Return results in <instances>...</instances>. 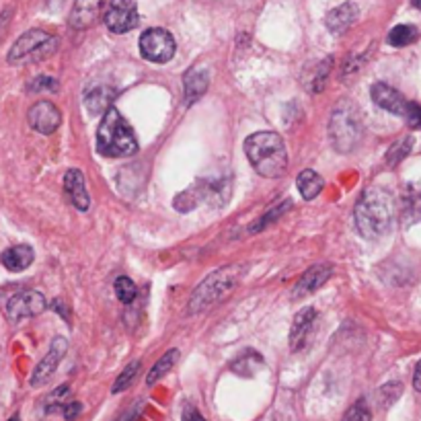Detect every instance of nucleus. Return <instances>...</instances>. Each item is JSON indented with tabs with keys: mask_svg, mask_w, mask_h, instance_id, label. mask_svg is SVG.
Masks as SVG:
<instances>
[{
	"mask_svg": "<svg viewBox=\"0 0 421 421\" xmlns=\"http://www.w3.org/2000/svg\"><path fill=\"white\" fill-rule=\"evenodd\" d=\"M356 228L364 239H380L393 222V199L387 191L374 187L362 193L356 204Z\"/></svg>",
	"mask_w": 421,
	"mask_h": 421,
	"instance_id": "obj_1",
	"label": "nucleus"
},
{
	"mask_svg": "<svg viewBox=\"0 0 421 421\" xmlns=\"http://www.w3.org/2000/svg\"><path fill=\"white\" fill-rule=\"evenodd\" d=\"M245 154L251 166L266 179H276L283 175L288 166V152L280 134L257 132L245 140Z\"/></svg>",
	"mask_w": 421,
	"mask_h": 421,
	"instance_id": "obj_2",
	"label": "nucleus"
},
{
	"mask_svg": "<svg viewBox=\"0 0 421 421\" xmlns=\"http://www.w3.org/2000/svg\"><path fill=\"white\" fill-rule=\"evenodd\" d=\"M97 150L109 158L132 156L138 150L134 130L114 107L103 114V122L97 130Z\"/></svg>",
	"mask_w": 421,
	"mask_h": 421,
	"instance_id": "obj_3",
	"label": "nucleus"
},
{
	"mask_svg": "<svg viewBox=\"0 0 421 421\" xmlns=\"http://www.w3.org/2000/svg\"><path fill=\"white\" fill-rule=\"evenodd\" d=\"M243 274H245L243 266H228V268H220L214 274H210L193 290L189 298V306H187L189 312H204L216 306L239 285Z\"/></svg>",
	"mask_w": 421,
	"mask_h": 421,
	"instance_id": "obj_4",
	"label": "nucleus"
},
{
	"mask_svg": "<svg viewBox=\"0 0 421 421\" xmlns=\"http://www.w3.org/2000/svg\"><path fill=\"white\" fill-rule=\"evenodd\" d=\"M58 47V37L41 31V29H31L23 33L12 50L8 52V62L10 64H25V62H39L43 58H50Z\"/></svg>",
	"mask_w": 421,
	"mask_h": 421,
	"instance_id": "obj_5",
	"label": "nucleus"
},
{
	"mask_svg": "<svg viewBox=\"0 0 421 421\" xmlns=\"http://www.w3.org/2000/svg\"><path fill=\"white\" fill-rule=\"evenodd\" d=\"M329 136H331L335 150L339 152H349L360 142V136H362L360 118H358V111L349 103H343L341 107L333 111L331 124H329Z\"/></svg>",
	"mask_w": 421,
	"mask_h": 421,
	"instance_id": "obj_6",
	"label": "nucleus"
},
{
	"mask_svg": "<svg viewBox=\"0 0 421 421\" xmlns=\"http://www.w3.org/2000/svg\"><path fill=\"white\" fill-rule=\"evenodd\" d=\"M175 39L166 29H148L140 37V52L148 62L164 64L175 56Z\"/></svg>",
	"mask_w": 421,
	"mask_h": 421,
	"instance_id": "obj_7",
	"label": "nucleus"
},
{
	"mask_svg": "<svg viewBox=\"0 0 421 421\" xmlns=\"http://www.w3.org/2000/svg\"><path fill=\"white\" fill-rule=\"evenodd\" d=\"M105 25L109 31L122 35L138 25V6L134 0H111L105 8Z\"/></svg>",
	"mask_w": 421,
	"mask_h": 421,
	"instance_id": "obj_8",
	"label": "nucleus"
},
{
	"mask_svg": "<svg viewBox=\"0 0 421 421\" xmlns=\"http://www.w3.org/2000/svg\"><path fill=\"white\" fill-rule=\"evenodd\" d=\"M43 310H45V298L35 290L12 294L6 302V314L12 323L27 319V316H37Z\"/></svg>",
	"mask_w": 421,
	"mask_h": 421,
	"instance_id": "obj_9",
	"label": "nucleus"
},
{
	"mask_svg": "<svg viewBox=\"0 0 421 421\" xmlns=\"http://www.w3.org/2000/svg\"><path fill=\"white\" fill-rule=\"evenodd\" d=\"M193 191V204L195 202H206L214 208H220L228 202L230 197V181L226 177L220 179H202L195 187H191Z\"/></svg>",
	"mask_w": 421,
	"mask_h": 421,
	"instance_id": "obj_10",
	"label": "nucleus"
},
{
	"mask_svg": "<svg viewBox=\"0 0 421 421\" xmlns=\"http://www.w3.org/2000/svg\"><path fill=\"white\" fill-rule=\"evenodd\" d=\"M29 126L39 134H54L62 124V114L52 101H39L29 109Z\"/></svg>",
	"mask_w": 421,
	"mask_h": 421,
	"instance_id": "obj_11",
	"label": "nucleus"
},
{
	"mask_svg": "<svg viewBox=\"0 0 421 421\" xmlns=\"http://www.w3.org/2000/svg\"><path fill=\"white\" fill-rule=\"evenodd\" d=\"M66 349H68L66 339L56 337V339L52 341L47 356H45V358H43V360L37 364V368L33 370V376H31V387H41V385H45V382L52 378V374L56 372V368H58L60 360H62V358H64V354H66Z\"/></svg>",
	"mask_w": 421,
	"mask_h": 421,
	"instance_id": "obj_12",
	"label": "nucleus"
},
{
	"mask_svg": "<svg viewBox=\"0 0 421 421\" xmlns=\"http://www.w3.org/2000/svg\"><path fill=\"white\" fill-rule=\"evenodd\" d=\"M370 95H372V101H374L378 107H382L385 111H389V114H393V116H401V118H403L405 107H407L409 101H407L397 89H393V87L387 85V83H376V85L372 87Z\"/></svg>",
	"mask_w": 421,
	"mask_h": 421,
	"instance_id": "obj_13",
	"label": "nucleus"
},
{
	"mask_svg": "<svg viewBox=\"0 0 421 421\" xmlns=\"http://www.w3.org/2000/svg\"><path fill=\"white\" fill-rule=\"evenodd\" d=\"M314 321H316V310L314 308H302L296 316H294V323H292V331H290V349L292 352H298L306 345L308 341V335L314 327Z\"/></svg>",
	"mask_w": 421,
	"mask_h": 421,
	"instance_id": "obj_14",
	"label": "nucleus"
},
{
	"mask_svg": "<svg viewBox=\"0 0 421 421\" xmlns=\"http://www.w3.org/2000/svg\"><path fill=\"white\" fill-rule=\"evenodd\" d=\"M183 87H185V103L193 105L208 91V87H210V72L204 66L189 68L185 72V76H183Z\"/></svg>",
	"mask_w": 421,
	"mask_h": 421,
	"instance_id": "obj_15",
	"label": "nucleus"
},
{
	"mask_svg": "<svg viewBox=\"0 0 421 421\" xmlns=\"http://www.w3.org/2000/svg\"><path fill=\"white\" fill-rule=\"evenodd\" d=\"M331 274H333V268H331V266H325V263L312 266L308 272L302 274V278L294 285L292 296H294V298H302V296H306V294L316 292L323 283H327V280L331 278Z\"/></svg>",
	"mask_w": 421,
	"mask_h": 421,
	"instance_id": "obj_16",
	"label": "nucleus"
},
{
	"mask_svg": "<svg viewBox=\"0 0 421 421\" xmlns=\"http://www.w3.org/2000/svg\"><path fill=\"white\" fill-rule=\"evenodd\" d=\"M64 189L66 195L70 197V202L74 204V208H78L80 212L89 210L91 206V197L87 193V185H85V175L78 169H70L64 175Z\"/></svg>",
	"mask_w": 421,
	"mask_h": 421,
	"instance_id": "obj_17",
	"label": "nucleus"
},
{
	"mask_svg": "<svg viewBox=\"0 0 421 421\" xmlns=\"http://www.w3.org/2000/svg\"><path fill=\"white\" fill-rule=\"evenodd\" d=\"M360 10L354 2H343L341 6L333 8L327 19H325V25L331 33H345L358 19Z\"/></svg>",
	"mask_w": 421,
	"mask_h": 421,
	"instance_id": "obj_18",
	"label": "nucleus"
},
{
	"mask_svg": "<svg viewBox=\"0 0 421 421\" xmlns=\"http://www.w3.org/2000/svg\"><path fill=\"white\" fill-rule=\"evenodd\" d=\"M35 259V253L29 245H14L10 249H6L0 257L2 266L8 270V272H23L27 270Z\"/></svg>",
	"mask_w": 421,
	"mask_h": 421,
	"instance_id": "obj_19",
	"label": "nucleus"
},
{
	"mask_svg": "<svg viewBox=\"0 0 421 421\" xmlns=\"http://www.w3.org/2000/svg\"><path fill=\"white\" fill-rule=\"evenodd\" d=\"M99 0H76V6L70 14V25L78 29L89 27L99 14Z\"/></svg>",
	"mask_w": 421,
	"mask_h": 421,
	"instance_id": "obj_20",
	"label": "nucleus"
},
{
	"mask_svg": "<svg viewBox=\"0 0 421 421\" xmlns=\"http://www.w3.org/2000/svg\"><path fill=\"white\" fill-rule=\"evenodd\" d=\"M111 103H114V89L105 85H97L85 99V105L91 114H105L107 109H111Z\"/></svg>",
	"mask_w": 421,
	"mask_h": 421,
	"instance_id": "obj_21",
	"label": "nucleus"
},
{
	"mask_svg": "<svg viewBox=\"0 0 421 421\" xmlns=\"http://www.w3.org/2000/svg\"><path fill=\"white\" fill-rule=\"evenodd\" d=\"M296 185H298V191H300V195H302L304 199H314V197L323 191L325 181H323V177H321L316 171L306 169V171H302V173L298 175Z\"/></svg>",
	"mask_w": 421,
	"mask_h": 421,
	"instance_id": "obj_22",
	"label": "nucleus"
},
{
	"mask_svg": "<svg viewBox=\"0 0 421 421\" xmlns=\"http://www.w3.org/2000/svg\"><path fill=\"white\" fill-rule=\"evenodd\" d=\"M177 358H179V352L177 349H169L152 368H150V372H148V378H146V382L148 385H154L156 380H160L173 366H175V362H177Z\"/></svg>",
	"mask_w": 421,
	"mask_h": 421,
	"instance_id": "obj_23",
	"label": "nucleus"
},
{
	"mask_svg": "<svg viewBox=\"0 0 421 421\" xmlns=\"http://www.w3.org/2000/svg\"><path fill=\"white\" fill-rule=\"evenodd\" d=\"M261 366H263V358H261L259 354L247 349L245 356H241L239 360H235L233 370L239 372V374H243V376H251V374H253L257 368H261Z\"/></svg>",
	"mask_w": 421,
	"mask_h": 421,
	"instance_id": "obj_24",
	"label": "nucleus"
},
{
	"mask_svg": "<svg viewBox=\"0 0 421 421\" xmlns=\"http://www.w3.org/2000/svg\"><path fill=\"white\" fill-rule=\"evenodd\" d=\"M415 37H418V29L413 25H397L389 33V43L395 47H405V45L413 43Z\"/></svg>",
	"mask_w": 421,
	"mask_h": 421,
	"instance_id": "obj_25",
	"label": "nucleus"
},
{
	"mask_svg": "<svg viewBox=\"0 0 421 421\" xmlns=\"http://www.w3.org/2000/svg\"><path fill=\"white\" fill-rule=\"evenodd\" d=\"M292 206V202H281L278 208H272L270 212H266L257 222H253L251 226H249V233L251 235H255V233H261V230H266V226H270V224H274L280 216H283V212L288 210Z\"/></svg>",
	"mask_w": 421,
	"mask_h": 421,
	"instance_id": "obj_26",
	"label": "nucleus"
},
{
	"mask_svg": "<svg viewBox=\"0 0 421 421\" xmlns=\"http://www.w3.org/2000/svg\"><path fill=\"white\" fill-rule=\"evenodd\" d=\"M329 70H331V58H327L325 62H319L316 70L312 72V76L306 80V89L310 93H319L323 91L325 83H327V76H329Z\"/></svg>",
	"mask_w": 421,
	"mask_h": 421,
	"instance_id": "obj_27",
	"label": "nucleus"
},
{
	"mask_svg": "<svg viewBox=\"0 0 421 421\" xmlns=\"http://www.w3.org/2000/svg\"><path fill=\"white\" fill-rule=\"evenodd\" d=\"M138 372H140V360H134L132 364H128L126 366V370L118 376V380H116V385H114V393L118 395V393H122V391H126V389H130L132 385H134V380H136V376H138Z\"/></svg>",
	"mask_w": 421,
	"mask_h": 421,
	"instance_id": "obj_28",
	"label": "nucleus"
},
{
	"mask_svg": "<svg viewBox=\"0 0 421 421\" xmlns=\"http://www.w3.org/2000/svg\"><path fill=\"white\" fill-rule=\"evenodd\" d=\"M68 395H70V387H68V385H62V387H58L52 395H47V399H45V413L62 411V407L68 403V401H66Z\"/></svg>",
	"mask_w": 421,
	"mask_h": 421,
	"instance_id": "obj_29",
	"label": "nucleus"
},
{
	"mask_svg": "<svg viewBox=\"0 0 421 421\" xmlns=\"http://www.w3.org/2000/svg\"><path fill=\"white\" fill-rule=\"evenodd\" d=\"M116 294H118L120 302H124V304H130V302H134V300H136L138 288H136V283L130 280V278H126V276H120V278L116 280Z\"/></svg>",
	"mask_w": 421,
	"mask_h": 421,
	"instance_id": "obj_30",
	"label": "nucleus"
},
{
	"mask_svg": "<svg viewBox=\"0 0 421 421\" xmlns=\"http://www.w3.org/2000/svg\"><path fill=\"white\" fill-rule=\"evenodd\" d=\"M411 148H413V138H411V136L399 140L397 144H393L391 150H389V154H387V162H389V166H395L397 162H401V160L411 152Z\"/></svg>",
	"mask_w": 421,
	"mask_h": 421,
	"instance_id": "obj_31",
	"label": "nucleus"
},
{
	"mask_svg": "<svg viewBox=\"0 0 421 421\" xmlns=\"http://www.w3.org/2000/svg\"><path fill=\"white\" fill-rule=\"evenodd\" d=\"M343 421H372V413H370L366 401H358V403H354V405L345 411Z\"/></svg>",
	"mask_w": 421,
	"mask_h": 421,
	"instance_id": "obj_32",
	"label": "nucleus"
},
{
	"mask_svg": "<svg viewBox=\"0 0 421 421\" xmlns=\"http://www.w3.org/2000/svg\"><path fill=\"white\" fill-rule=\"evenodd\" d=\"M31 93H43V91H56L58 89V80L52 76H37L29 83L27 87Z\"/></svg>",
	"mask_w": 421,
	"mask_h": 421,
	"instance_id": "obj_33",
	"label": "nucleus"
},
{
	"mask_svg": "<svg viewBox=\"0 0 421 421\" xmlns=\"http://www.w3.org/2000/svg\"><path fill=\"white\" fill-rule=\"evenodd\" d=\"M403 118L407 120L409 128H413V130L421 128V105L420 103H407Z\"/></svg>",
	"mask_w": 421,
	"mask_h": 421,
	"instance_id": "obj_34",
	"label": "nucleus"
},
{
	"mask_svg": "<svg viewBox=\"0 0 421 421\" xmlns=\"http://www.w3.org/2000/svg\"><path fill=\"white\" fill-rule=\"evenodd\" d=\"M80 411H83V405L78 403V401H70V403H66L64 407H62V415H64V420L68 421H74L78 415H80Z\"/></svg>",
	"mask_w": 421,
	"mask_h": 421,
	"instance_id": "obj_35",
	"label": "nucleus"
},
{
	"mask_svg": "<svg viewBox=\"0 0 421 421\" xmlns=\"http://www.w3.org/2000/svg\"><path fill=\"white\" fill-rule=\"evenodd\" d=\"M183 421H206V420L202 418V413H199L197 409L187 407V409L183 411Z\"/></svg>",
	"mask_w": 421,
	"mask_h": 421,
	"instance_id": "obj_36",
	"label": "nucleus"
},
{
	"mask_svg": "<svg viewBox=\"0 0 421 421\" xmlns=\"http://www.w3.org/2000/svg\"><path fill=\"white\" fill-rule=\"evenodd\" d=\"M413 387H415V391H420L421 393V360L418 362L415 372H413Z\"/></svg>",
	"mask_w": 421,
	"mask_h": 421,
	"instance_id": "obj_37",
	"label": "nucleus"
},
{
	"mask_svg": "<svg viewBox=\"0 0 421 421\" xmlns=\"http://www.w3.org/2000/svg\"><path fill=\"white\" fill-rule=\"evenodd\" d=\"M413 4H415V6H418V8L421 10V0H413Z\"/></svg>",
	"mask_w": 421,
	"mask_h": 421,
	"instance_id": "obj_38",
	"label": "nucleus"
},
{
	"mask_svg": "<svg viewBox=\"0 0 421 421\" xmlns=\"http://www.w3.org/2000/svg\"><path fill=\"white\" fill-rule=\"evenodd\" d=\"M8 421H21V420H19V415H12Z\"/></svg>",
	"mask_w": 421,
	"mask_h": 421,
	"instance_id": "obj_39",
	"label": "nucleus"
}]
</instances>
